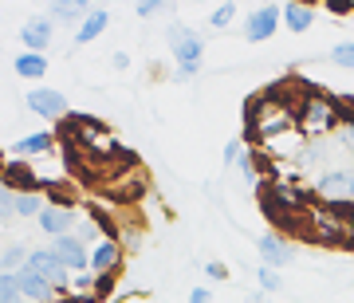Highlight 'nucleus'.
<instances>
[{
	"label": "nucleus",
	"mask_w": 354,
	"mask_h": 303,
	"mask_svg": "<svg viewBox=\"0 0 354 303\" xmlns=\"http://www.w3.org/2000/svg\"><path fill=\"white\" fill-rule=\"evenodd\" d=\"M169 48H174L177 64H181V79H189L197 67H201V55H205V39L185 24H174L169 28Z\"/></svg>",
	"instance_id": "obj_1"
},
{
	"label": "nucleus",
	"mask_w": 354,
	"mask_h": 303,
	"mask_svg": "<svg viewBox=\"0 0 354 303\" xmlns=\"http://www.w3.org/2000/svg\"><path fill=\"white\" fill-rule=\"evenodd\" d=\"M339 102L323 99V95H307V107H304V130L307 134H327V130L342 127L339 118Z\"/></svg>",
	"instance_id": "obj_2"
},
{
	"label": "nucleus",
	"mask_w": 354,
	"mask_h": 303,
	"mask_svg": "<svg viewBox=\"0 0 354 303\" xmlns=\"http://www.w3.org/2000/svg\"><path fill=\"white\" fill-rule=\"evenodd\" d=\"M315 193L327 205H354V174L351 169H330L315 181Z\"/></svg>",
	"instance_id": "obj_3"
},
{
	"label": "nucleus",
	"mask_w": 354,
	"mask_h": 303,
	"mask_svg": "<svg viewBox=\"0 0 354 303\" xmlns=\"http://www.w3.org/2000/svg\"><path fill=\"white\" fill-rule=\"evenodd\" d=\"M51 252H55L59 260H64L71 276H83V272H91V248L75 237V232H71V237L51 240Z\"/></svg>",
	"instance_id": "obj_4"
},
{
	"label": "nucleus",
	"mask_w": 354,
	"mask_h": 303,
	"mask_svg": "<svg viewBox=\"0 0 354 303\" xmlns=\"http://www.w3.org/2000/svg\"><path fill=\"white\" fill-rule=\"evenodd\" d=\"M279 20H283V8H276V4H264V8L248 12V20H244V39H248V44L272 39L276 28H279Z\"/></svg>",
	"instance_id": "obj_5"
},
{
	"label": "nucleus",
	"mask_w": 354,
	"mask_h": 303,
	"mask_svg": "<svg viewBox=\"0 0 354 303\" xmlns=\"http://www.w3.org/2000/svg\"><path fill=\"white\" fill-rule=\"evenodd\" d=\"M24 107L39 118H67V99L55 87H36L24 95Z\"/></svg>",
	"instance_id": "obj_6"
},
{
	"label": "nucleus",
	"mask_w": 354,
	"mask_h": 303,
	"mask_svg": "<svg viewBox=\"0 0 354 303\" xmlns=\"http://www.w3.org/2000/svg\"><path fill=\"white\" fill-rule=\"evenodd\" d=\"M28 268H32V272H39V276L48 279V284H55L59 291H64L67 279H71L67 264H64L55 252H51V248H39V252H32V256H28Z\"/></svg>",
	"instance_id": "obj_7"
},
{
	"label": "nucleus",
	"mask_w": 354,
	"mask_h": 303,
	"mask_svg": "<svg viewBox=\"0 0 354 303\" xmlns=\"http://www.w3.org/2000/svg\"><path fill=\"white\" fill-rule=\"evenodd\" d=\"M75 228H79V217H75V209H67V205H48L44 217H39V232H48L51 240L71 237Z\"/></svg>",
	"instance_id": "obj_8"
},
{
	"label": "nucleus",
	"mask_w": 354,
	"mask_h": 303,
	"mask_svg": "<svg viewBox=\"0 0 354 303\" xmlns=\"http://www.w3.org/2000/svg\"><path fill=\"white\" fill-rule=\"evenodd\" d=\"M122 264V244L118 240H99L91 248V276H114V268Z\"/></svg>",
	"instance_id": "obj_9"
},
{
	"label": "nucleus",
	"mask_w": 354,
	"mask_h": 303,
	"mask_svg": "<svg viewBox=\"0 0 354 303\" xmlns=\"http://www.w3.org/2000/svg\"><path fill=\"white\" fill-rule=\"evenodd\" d=\"M256 248H260V264L272 268V272H276V268H288V264H291V244L279 237V232H264Z\"/></svg>",
	"instance_id": "obj_10"
},
{
	"label": "nucleus",
	"mask_w": 354,
	"mask_h": 303,
	"mask_svg": "<svg viewBox=\"0 0 354 303\" xmlns=\"http://www.w3.org/2000/svg\"><path fill=\"white\" fill-rule=\"evenodd\" d=\"M4 190H16V193H36L39 190V177L36 169L28 165V158H12L4 165Z\"/></svg>",
	"instance_id": "obj_11"
},
{
	"label": "nucleus",
	"mask_w": 354,
	"mask_h": 303,
	"mask_svg": "<svg viewBox=\"0 0 354 303\" xmlns=\"http://www.w3.org/2000/svg\"><path fill=\"white\" fill-rule=\"evenodd\" d=\"M16 279H20V291H24L28 303H51V300H59V288H55V284H48V279L39 276V272H32V268H24Z\"/></svg>",
	"instance_id": "obj_12"
},
{
	"label": "nucleus",
	"mask_w": 354,
	"mask_h": 303,
	"mask_svg": "<svg viewBox=\"0 0 354 303\" xmlns=\"http://www.w3.org/2000/svg\"><path fill=\"white\" fill-rule=\"evenodd\" d=\"M51 36H55V24H51L48 16H36V20H28V24L20 28V44H24L28 51H39V55H44V48L51 44Z\"/></svg>",
	"instance_id": "obj_13"
},
{
	"label": "nucleus",
	"mask_w": 354,
	"mask_h": 303,
	"mask_svg": "<svg viewBox=\"0 0 354 303\" xmlns=\"http://www.w3.org/2000/svg\"><path fill=\"white\" fill-rule=\"evenodd\" d=\"M91 12H95V8H91L87 0H55V4L48 8V20L51 24L59 20V24H79L83 28V20H87Z\"/></svg>",
	"instance_id": "obj_14"
},
{
	"label": "nucleus",
	"mask_w": 354,
	"mask_h": 303,
	"mask_svg": "<svg viewBox=\"0 0 354 303\" xmlns=\"http://www.w3.org/2000/svg\"><path fill=\"white\" fill-rule=\"evenodd\" d=\"M106 24H111V12H106V8H95V12L83 20V28L75 32V44L83 48V44H91V39H99L102 32H106Z\"/></svg>",
	"instance_id": "obj_15"
},
{
	"label": "nucleus",
	"mask_w": 354,
	"mask_h": 303,
	"mask_svg": "<svg viewBox=\"0 0 354 303\" xmlns=\"http://www.w3.org/2000/svg\"><path fill=\"white\" fill-rule=\"evenodd\" d=\"M12 71L20 79H39L44 71H48V59H44L39 51H24V55H16L12 59Z\"/></svg>",
	"instance_id": "obj_16"
},
{
	"label": "nucleus",
	"mask_w": 354,
	"mask_h": 303,
	"mask_svg": "<svg viewBox=\"0 0 354 303\" xmlns=\"http://www.w3.org/2000/svg\"><path fill=\"white\" fill-rule=\"evenodd\" d=\"M315 8H307V4H283V24L291 32H307V28L315 24Z\"/></svg>",
	"instance_id": "obj_17"
},
{
	"label": "nucleus",
	"mask_w": 354,
	"mask_h": 303,
	"mask_svg": "<svg viewBox=\"0 0 354 303\" xmlns=\"http://www.w3.org/2000/svg\"><path fill=\"white\" fill-rule=\"evenodd\" d=\"M51 142H55V138H51L48 130H39V134H28V138L12 142V154H16V158H28V154H48Z\"/></svg>",
	"instance_id": "obj_18"
},
{
	"label": "nucleus",
	"mask_w": 354,
	"mask_h": 303,
	"mask_svg": "<svg viewBox=\"0 0 354 303\" xmlns=\"http://www.w3.org/2000/svg\"><path fill=\"white\" fill-rule=\"evenodd\" d=\"M28 248L24 244H8V248H4V252H0V264H4V276H20V272H24L28 268Z\"/></svg>",
	"instance_id": "obj_19"
},
{
	"label": "nucleus",
	"mask_w": 354,
	"mask_h": 303,
	"mask_svg": "<svg viewBox=\"0 0 354 303\" xmlns=\"http://www.w3.org/2000/svg\"><path fill=\"white\" fill-rule=\"evenodd\" d=\"M44 209H48V201H44L39 193H20V197H16V217H20V221H28V217H44Z\"/></svg>",
	"instance_id": "obj_20"
},
{
	"label": "nucleus",
	"mask_w": 354,
	"mask_h": 303,
	"mask_svg": "<svg viewBox=\"0 0 354 303\" xmlns=\"http://www.w3.org/2000/svg\"><path fill=\"white\" fill-rule=\"evenodd\" d=\"M0 303H28L16 276H0Z\"/></svg>",
	"instance_id": "obj_21"
},
{
	"label": "nucleus",
	"mask_w": 354,
	"mask_h": 303,
	"mask_svg": "<svg viewBox=\"0 0 354 303\" xmlns=\"http://www.w3.org/2000/svg\"><path fill=\"white\" fill-rule=\"evenodd\" d=\"M330 64L351 67V71H354V39H346V44H335V48H330Z\"/></svg>",
	"instance_id": "obj_22"
},
{
	"label": "nucleus",
	"mask_w": 354,
	"mask_h": 303,
	"mask_svg": "<svg viewBox=\"0 0 354 303\" xmlns=\"http://www.w3.org/2000/svg\"><path fill=\"white\" fill-rule=\"evenodd\" d=\"M232 20H236V4H221V8H213V16H209L213 28H228Z\"/></svg>",
	"instance_id": "obj_23"
},
{
	"label": "nucleus",
	"mask_w": 354,
	"mask_h": 303,
	"mask_svg": "<svg viewBox=\"0 0 354 303\" xmlns=\"http://www.w3.org/2000/svg\"><path fill=\"white\" fill-rule=\"evenodd\" d=\"M75 237L83 240V244H87V240H95V244H99V240H106V237H102V228L95 225V221H91V217H87V221H79V228H75Z\"/></svg>",
	"instance_id": "obj_24"
},
{
	"label": "nucleus",
	"mask_w": 354,
	"mask_h": 303,
	"mask_svg": "<svg viewBox=\"0 0 354 303\" xmlns=\"http://www.w3.org/2000/svg\"><path fill=\"white\" fill-rule=\"evenodd\" d=\"M16 197H20L16 190H4V193H0V213H4V221H16Z\"/></svg>",
	"instance_id": "obj_25"
},
{
	"label": "nucleus",
	"mask_w": 354,
	"mask_h": 303,
	"mask_svg": "<svg viewBox=\"0 0 354 303\" xmlns=\"http://www.w3.org/2000/svg\"><path fill=\"white\" fill-rule=\"evenodd\" d=\"M256 279H260V288H264V291H279V276L272 272V268H264V264H260V272H256Z\"/></svg>",
	"instance_id": "obj_26"
},
{
	"label": "nucleus",
	"mask_w": 354,
	"mask_h": 303,
	"mask_svg": "<svg viewBox=\"0 0 354 303\" xmlns=\"http://www.w3.org/2000/svg\"><path fill=\"white\" fill-rule=\"evenodd\" d=\"M335 102H339V111H342V122H351L354 127V95H339Z\"/></svg>",
	"instance_id": "obj_27"
},
{
	"label": "nucleus",
	"mask_w": 354,
	"mask_h": 303,
	"mask_svg": "<svg viewBox=\"0 0 354 303\" xmlns=\"http://www.w3.org/2000/svg\"><path fill=\"white\" fill-rule=\"evenodd\" d=\"M165 12V0H146V4H138V16L146 20V16H158Z\"/></svg>",
	"instance_id": "obj_28"
},
{
	"label": "nucleus",
	"mask_w": 354,
	"mask_h": 303,
	"mask_svg": "<svg viewBox=\"0 0 354 303\" xmlns=\"http://www.w3.org/2000/svg\"><path fill=\"white\" fill-rule=\"evenodd\" d=\"M244 158H241V142H228L225 146V165H241Z\"/></svg>",
	"instance_id": "obj_29"
},
{
	"label": "nucleus",
	"mask_w": 354,
	"mask_h": 303,
	"mask_svg": "<svg viewBox=\"0 0 354 303\" xmlns=\"http://www.w3.org/2000/svg\"><path fill=\"white\" fill-rule=\"evenodd\" d=\"M205 276H209V279H225L228 268L225 264H205Z\"/></svg>",
	"instance_id": "obj_30"
},
{
	"label": "nucleus",
	"mask_w": 354,
	"mask_h": 303,
	"mask_svg": "<svg viewBox=\"0 0 354 303\" xmlns=\"http://www.w3.org/2000/svg\"><path fill=\"white\" fill-rule=\"evenodd\" d=\"M111 64H114V71H127V67H130V55H127V51H114Z\"/></svg>",
	"instance_id": "obj_31"
},
{
	"label": "nucleus",
	"mask_w": 354,
	"mask_h": 303,
	"mask_svg": "<svg viewBox=\"0 0 354 303\" xmlns=\"http://www.w3.org/2000/svg\"><path fill=\"white\" fill-rule=\"evenodd\" d=\"M252 158H256V154H252ZM252 158H244V162H241V169H244V177H248V181L256 185V162H252Z\"/></svg>",
	"instance_id": "obj_32"
},
{
	"label": "nucleus",
	"mask_w": 354,
	"mask_h": 303,
	"mask_svg": "<svg viewBox=\"0 0 354 303\" xmlns=\"http://www.w3.org/2000/svg\"><path fill=\"white\" fill-rule=\"evenodd\" d=\"M213 295H209V288H193L189 291V303H209Z\"/></svg>",
	"instance_id": "obj_33"
},
{
	"label": "nucleus",
	"mask_w": 354,
	"mask_h": 303,
	"mask_svg": "<svg viewBox=\"0 0 354 303\" xmlns=\"http://www.w3.org/2000/svg\"><path fill=\"white\" fill-rule=\"evenodd\" d=\"M342 142L354 150V127H351V122H342Z\"/></svg>",
	"instance_id": "obj_34"
},
{
	"label": "nucleus",
	"mask_w": 354,
	"mask_h": 303,
	"mask_svg": "<svg viewBox=\"0 0 354 303\" xmlns=\"http://www.w3.org/2000/svg\"><path fill=\"white\" fill-rule=\"evenodd\" d=\"M67 303H99V295H71Z\"/></svg>",
	"instance_id": "obj_35"
},
{
	"label": "nucleus",
	"mask_w": 354,
	"mask_h": 303,
	"mask_svg": "<svg viewBox=\"0 0 354 303\" xmlns=\"http://www.w3.org/2000/svg\"><path fill=\"white\" fill-rule=\"evenodd\" d=\"M248 303H264V300H248Z\"/></svg>",
	"instance_id": "obj_36"
}]
</instances>
